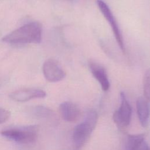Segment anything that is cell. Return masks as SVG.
Here are the masks:
<instances>
[{
	"label": "cell",
	"instance_id": "cell-1",
	"mask_svg": "<svg viewBox=\"0 0 150 150\" xmlns=\"http://www.w3.org/2000/svg\"><path fill=\"white\" fill-rule=\"evenodd\" d=\"M42 28L38 22L28 23L5 36L2 40L9 44L39 43L42 40Z\"/></svg>",
	"mask_w": 150,
	"mask_h": 150
},
{
	"label": "cell",
	"instance_id": "cell-2",
	"mask_svg": "<svg viewBox=\"0 0 150 150\" xmlns=\"http://www.w3.org/2000/svg\"><path fill=\"white\" fill-rule=\"evenodd\" d=\"M98 120V115L96 111L89 110L84 115V120L77 124L73 132L74 150H81L89 139L94 131Z\"/></svg>",
	"mask_w": 150,
	"mask_h": 150
},
{
	"label": "cell",
	"instance_id": "cell-3",
	"mask_svg": "<svg viewBox=\"0 0 150 150\" xmlns=\"http://www.w3.org/2000/svg\"><path fill=\"white\" fill-rule=\"evenodd\" d=\"M38 128L35 125L11 128L1 131L5 138L20 144H30L38 137Z\"/></svg>",
	"mask_w": 150,
	"mask_h": 150
},
{
	"label": "cell",
	"instance_id": "cell-4",
	"mask_svg": "<svg viewBox=\"0 0 150 150\" xmlns=\"http://www.w3.org/2000/svg\"><path fill=\"white\" fill-rule=\"evenodd\" d=\"M97 4L100 12L104 16V18L107 21L108 23L110 25L112 32L114 33V37L115 38L116 41L119 47H120L121 51L123 53H125V47L122 35L119 26L118 25V23L111 10L110 9L108 5L103 0H97Z\"/></svg>",
	"mask_w": 150,
	"mask_h": 150
},
{
	"label": "cell",
	"instance_id": "cell-5",
	"mask_svg": "<svg viewBox=\"0 0 150 150\" xmlns=\"http://www.w3.org/2000/svg\"><path fill=\"white\" fill-rule=\"evenodd\" d=\"M120 98V106L114 112L113 120L119 128H124L129 125L132 116V108L124 93H121Z\"/></svg>",
	"mask_w": 150,
	"mask_h": 150
},
{
	"label": "cell",
	"instance_id": "cell-6",
	"mask_svg": "<svg viewBox=\"0 0 150 150\" xmlns=\"http://www.w3.org/2000/svg\"><path fill=\"white\" fill-rule=\"evenodd\" d=\"M42 71L44 77L49 82L60 81L66 77V72L54 59H48L44 62Z\"/></svg>",
	"mask_w": 150,
	"mask_h": 150
},
{
	"label": "cell",
	"instance_id": "cell-7",
	"mask_svg": "<svg viewBox=\"0 0 150 150\" xmlns=\"http://www.w3.org/2000/svg\"><path fill=\"white\" fill-rule=\"evenodd\" d=\"M46 92L37 88H25L15 91L9 94V98L16 102H26L35 98L46 97Z\"/></svg>",
	"mask_w": 150,
	"mask_h": 150
},
{
	"label": "cell",
	"instance_id": "cell-8",
	"mask_svg": "<svg viewBox=\"0 0 150 150\" xmlns=\"http://www.w3.org/2000/svg\"><path fill=\"white\" fill-rule=\"evenodd\" d=\"M59 111L62 118L67 122H76L81 115L80 108L75 103L71 101H64L60 104Z\"/></svg>",
	"mask_w": 150,
	"mask_h": 150
},
{
	"label": "cell",
	"instance_id": "cell-9",
	"mask_svg": "<svg viewBox=\"0 0 150 150\" xmlns=\"http://www.w3.org/2000/svg\"><path fill=\"white\" fill-rule=\"evenodd\" d=\"M88 66L93 76L99 83L103 90L107 91L110 88V82L104 67L94 61H90Z\"/></svg>",
	"mask_w": 150,
	"mask_h": 150
},
{
	"label": "cell",
	"instance_id": "cell-10",
	"mask_svg": "<svg viewBox=\"0 0 150 150\" xmlns=\"http://www.w3.org/2000/svg\"><path fill=\"white\" fill-rule=\"evenodd\" d=\"M136 107L139 122L142 127H146L148 124L150 115L149 101L144 97H139L137 100Z\"/></svg>",
	"mask_w": 150,
	"mask_h": 150
},
{
	"label": "cell",
	"instance_id": "cell-11",
	"mask_svg": "<svg viewBox=\"0 0 150 150\" xmlns=\"http://www.w3.org/2000/svg\"><path fill=\"white\" fill-rule=\"evenodd\" d=\"M144 141V135L132 134L127 137L125 143V150H138Z\"/></svg>",
	"mask_w": 150,
	"mask_h": 150
},
{
	"label": "cell",
	"instance_id": "cell-12",
	"mask_svg": "<svg viewBox=\"0 0 150 150\" xmlns=\"http://www.w3.org/2000/svg\"><path fill=\"white\" fill-rule=\"evenodd\" d=\"M33 115L38 118L49 120L53 117L54 114L51 110L43 106H36L33 109Z\"/></svg>",
	"mask_w": 150,
	"mask_h": 150
},
{
	"label": "cell",
	"instance_id": "cell-13",
	"mask_svg": "<svg viewBox=\"0 0 150 150\" xmlns=\"http://www.w3.org/2000/svg\"><path fill=\"white\" fill-rule=\"evenodd\" d=\"M143 89L144 97L150 101V69H148L144 76Z\"/></svg>",
	"mask_w": 150,
	"mask_h": 150
},
{
	"label": "cell",
	"instance_id": "cell-14",
	"mask_svg": "<svg viewBox=\"0 0 150 150\" xmlns=\"http://www.w3.org/2000/svg\"><path fill=\"white\" fill-rule=\"evenodd\" d=\"M11 117V112L5 108H0V124L7 121Z\"/></svg>",
	"mask_w": 150,
	"mask_h": 150
},
{
	"label": "cell",
	"instance_id": "cell-15",
	"mask_svg": "<svg viewBox=\"0 0 150 150\" xmlns=\"http://www.w3.org/2000/svg\"><path fill=\"white\" fill-rule=\"evenodd\" d=\"M138 150H150V148L148 146V145L146 144V142L144 141Z\"/></svg>",
	"mask_w": 150,
	"mask_h": 150
}]
</instances>
